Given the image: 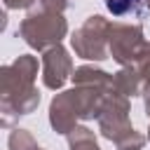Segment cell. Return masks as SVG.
Instances as JSON below:
<instances>
[{"label":"cell","mask_w":150,"mask_h":150,"mask_svg":"<svg viewBox=\"0 0 150 150\" xmlns=\"http://www.w3.org/2000/svg\"><path fill=\"white\" fill-rule=\"evenodd\" d=\"M105 9L115 16H138L145 9V0H103Z\"/></svg>","instance_id":"6da1fadb"}]
</instances>
